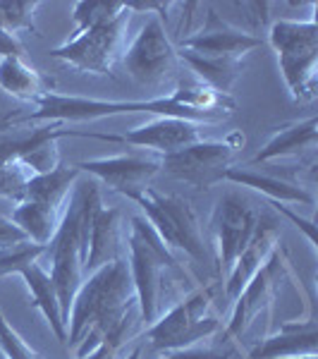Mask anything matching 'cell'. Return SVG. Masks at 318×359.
I'll return each instance as SVG.
<instances>
[{
  "instance_id": "36",
  "label": "cell",
  "mask_w": 318,
  "mask_h": 359,
  "mask_svg": "<svg viewBox=\"0 0 318 359\" xmlns=\"http://www.w3.org/2000/svg\"><path fill=\"white\" fill-rule=\"evenodd\" d=\"M125 359H141V347H134V350H132Z\"/></svg>"
},
{
  "instance_id": "3",
  "label": "cell",
  "mask_w": 318,
  "mask_h": 359,
  "mask_svg": "<svg viewBox=\"0 0 318 359\" xmlns=\"http://www.w3.org/2000/svg\"><path fill=\"white\" fill-rule=\"evenodd\" d=\"M127 264L137 290L139 314L146 326H151L165 314L167 306L180 302L177 294L182 283H187V273L175 259V252L163 245L144 216H134L130 221Z\"/></svg>"
},
{
  "instance_id": "13",
  "label": "cell",
  "mask_w": 318,
  "mask_h": 359,
  "mask_svg": "<svg viewBox=\"0 0 318 359\" xmlns=\"http://www.w3.org/2000/svg\"><path fill=\"white\" fill-rule=\"evenodd\" d=\"M285 276H290V266H287L285 252L280 247H275V252L263 264V269L247 283V287L235 299V311L228 326L230 338H242V335L249 331L251 323L258 318V314L270 309L277 287H280Z\"/></svg>"
},
{
  "instance_id": "34",
  "label": "cell",
  "mask_w": 318,
  "mask_h": 359,
  "mask_svg": "<svg viewBox=\"0 0 318 359\" xmlns=\"http://www.w3.org/2000/svg\"><path fill=\"white\" fill-rule=\"evenodd\" d=\"M22 57L25 55V46L20 43V39L8 34L0 27V57Z\"/></svg>"
},
{
  "instance_id": "26",
  "label": "cell",
  "mask_w": 318,
  "mask_h": 359,
  "mask_svg": "<svg viewBox=\"0 0 318 359\" xmlns=\"http://www.w3.org/2000/svg\"><path fill=\"white\" fill-rule=\"evenodd\" d=\"M39 0H0V27L8 34L17 36V32L36 34L34 15L39 10Z\"/></svg>"
},
{
  "instance_id": "14",
  "label": "cell",
  "mask_w": 318,
  "mask_h": 359,
  "mask_svg": "<svg viewBox=\"0 0 318 359\" xmlns=\"http://www.w3.org/2000/svg\"><path fill=\"white\" fill-rule=\"evenodd\" d=\"M82 172H89L96 180H101L113 192L125 194L132 199L141 189L151 187L153 177L160 172V156L146 154H120L108 158H91L74 163Z\"/></svg>"
},
{
  "instance_id": "12",
  "label": "cell",
  "mask_w": 318,
  "mask_h": 359,
  "mask_svg": "<svg viewBox=\"0 0 318 359\" xmlns=\"http://www.w3.org/2000/svg\"><path fill=\"white\" fill-rule=\"evenodd\" d=\"M201 130H208V125L189 123V120L180 118H153L146 120L144 125L134 127V130L125 132V135H106V132H79L84 139H101V142H123L130 147L148 149V151L167 156L175 154L180 149L189 147V144L199 142Z\"/></svg>"
},
{
  "instance_id": "25",
  "label": "cell",
  "mask_w": 318,
  "mask_h": 359,
  "mask_svg": "<svg viewBox=\"0 0 318 359\" xmlns=\"http://www.w3.org/2000/svg\"><path fill=\"white\" fill-rule=\"evenodd\" d=\"M34 177H36V172H34V168L22 158V154L13 156V158L0 165V196L13 201L15 206L22 204L29 182H32Z\"/></svg>"
},
{
  "instance_id": "18",
  "label": "cell",
  "mask_w": 318,
  "mask_h": 359,
  "mask_svg": "<svg viewBox=\"0 0 318 359\" xmlns=\"http://www.w3.org/2000/svg\"><path fill=\"white\" fill-rule=\"evenodd\" d=\"M318 355V323L314 318L304 323H282L280 333L261 340L251 350V359H287Z\"/></svg>"
},
{
  "instance_id": "21",
  "label": "cell",
  "mask_w": 318,
  "mask_h": 359,
  "mask_svg": "<svg viewBox=\"0 0 318 359\" xmlns=\"http://www.w3.org/2000/svg\"><path fill=\"white\" fill-rule=\"evenodd\" d=\"M0 91L27 103H39L50 94V82L22 57H0Z\"/></svg>"
},
{
  "instance_id": "4",
  "label": "cell",
  "mask_w": 318,
  "mask_h": 359,
  "mask_svg": "<svg viewBox=\"0 0 318 359\" xmlns=\"http://www.w3.org/2000/svg\"><path fill=\"white\" fill-rule=\"evenodd\" d=\"M103 206V196L96 182H77L69 196L67 211L57 228L55 237L46 247V259L50 269H46L53 278V285L60 297L62 318H69L74 294L79 292L86 278V259H89V237L96 211Z\"/></svg>"
},
{
  "instance_id": "10",
  "label": "cell",
  "mask_w": 318,
  "mask_h": 359,
  "mask_svg": "<svg viewBox=\"0 0 318 359\" xmlns=\"http://www.w3.org/2000/svg\"><path fill=\"white\" fill-rule=\"evenodd\" d=\"M258 218H261V211L251 206L247 196L228 192L218 199L208 230H211V245L213 252H216L218 271L225 278H228L240 254L244 252L254 233H256Z\"/></svg>"
},
{
  "instance_id": "37",
  "label": "cell",
  "mask_w": 318,
  "mask_h": 359,
  "mask_svg": "<svg viewBox=\"0 0 318 359\" xmlns=\"http://www.w3.org/2000/svg\"><path fill=\"white\" fill-rule=\"evenodd\" d=\"M287 359H318V355H302V357H287Z\"/></svg>"
},
{
  "instance_id": "28",
  "label": "cell",
  "mask_w": 318,
  "mask_h": 359,
  "mask_svg": "<svg viewBox=\"0 0 318 359\" xmlns=\"http://www.w3.org/2000/svg\"><path fill=\"white\" fill-rule=\"evenodd\" d=\"M46 257V247L36 242H25L10 249H0V278L3 276H22L29 266L39 264Z\"/></svg>"
},
{
  "instance_id": "8",
  "label": "cell",
  "mask_w": 318,
  "mask_h": 359,
  "mask_svg": "<svg viewBox=\"0 0 318 359\" xmlns=\"http://www.w3.org/2000/svg\"><path fill=\"white\" fill-rule=\"evenodd\" d=\"M213 290L199 287V290L184 294L180 302H175L170 309L146 331V338L160 352L184 350V347L199 345L201 340L211 338L221 331V321L211 316Z\"/></svg>"
},
{
  "instance_id": "22",
  "label": "cell",
  "mask_w": 318,
  "mask_h": 359,
  "mask_svg": "<svg viewBox=\"0 0 318 359\" xmlns=\"http://www.w3.org/2000/svg\"><path fill=\"white\" fill-rule=\"evenodd\" d=\"M177 57L189 67V72L201 84L211 86V89L221 91V94H230L237 79L244 72V60H240V57H208L182 48H177Z\"/></svg>"
},
{
  "instance_id": "7",
  "label": "cell",
  "mask_w": 318,
  "mask_h": 359,
  "mask_svg": "<svg viewBox=\"0 0 318 359\" xmlns=\"http://www.w3.org/2000/svg\"><path fill=\"white\" fill-rule=\"evenodd\" d=\"M132 10L127 8L111 22L89 27L77 32L69 41L50 50V57L65 62L67 67L84 74H98V77H115V65L123 60L127 50V32L132 25Z\"/></svg>"
},
{
  "instance_id": "6",
  "label": "cell",
  "mask_w": 318,
  "mask_h": 359,
  "mask_svg": "<svg viewBox=\"0 0 318 359\" xmlns=\"http://www.w3.org/2000/svg\"><path fill=\"white\" fill-rule=\"evenodd\" d=\"M137 206L146 213L148 225L155 230V235L163 240V245L170 252H182L192 257L194 262L208 264V242L201 230L199 216L184 196L180 194H163L153 187L141 189L139 194L132 196Z\"/></svg>"
},
{
  "instance_id": "9",
  "label": "cell",
  "mask_w": 318,
  "mask_h": 359,
  "mask_svg": "<svg viewBox=\"0 0 318 359\" xmlns=\"http://www.w3.org/2000/svg\"><path fill=\"white\" fill-rule=\"evenodd\" d=\"M244 147V135L233 132L225 139H199L175 154L160 156V170L194 189H211L223 182L225 172L233 168L237 151Z\"/></svg>"
},
{
  "instance_id": "15",
  "label": "cell",
  "mask_w": 318,
  "mask_h": 359,
  "mask_svg": "<svg viewBox=\"0 0 318 359\" xmlns=\"http://www.w3.org/2000/svg\"><path fill=\"white\" fill-rule=\"evenodd\" d=\"M263 39L258 34H251L247 29L223 20L216 10H208L206 22L199 32L189 34L180 41L182 50L208 55V57H240L244 60L251 50L261 48Z\"/></svg>"
},
{
  "instance_id": "19",
  "label": "cell",
  "mask_w": 318,
  "mask_h": 359,
  "mask_svg": "<svg viewBox=\"0 0 318 359\" xmlns=\"http://www.w3.org/2000/svg\"><path fill=\"white\" fill-rule=\"evenodd\" d=\"M318 144V120L316 115L299 123L282 127L268 144L254 156L251 163H273L282 158H299L304 154H311Z\"/></svg>"
},
{
  "instance_id": "30",
  "label": "cell",
  "mask_w": 318,
  "mask_h": 359,
  "mask_svg": "<svg viewBox=\"0 0 318 359\" xmlns=\"http://www.w3.org/2000/svg\"><path fill=\"white\" fill-rule=\"evenodd\" d=\"M163 359H233V355L216 350V347L192 345V347H184V350H170Z\"/></svg>"
},
{
  "instance_id": "1",
  "label": "cell",
  "mask_w": 318,
  "mask_h": 359,
  "mask_svg": "<svg viewBox=\"0 0 318 359\" xmlns=\"http://www.w3.org/2000/svg\"><path fill=\"white\" fill-rule=\"evenodd\" d=\"M237 108L230 94L211 89L194 77H177V86L170 96H158L151 101H103L77 94H55L50 91L29 118L15 125L36 123H94V120L115 118V115L146 113L153 118H180L199 125H218L228 120Z\"/></svg>"
},
{
  "instance_id": "16",
  "label": "cell",
  "mask_w": 318,
  "mask_h": 359,
  "mask_svg": "<svg viewBox=\"0 0 318 359\" xmlns=\"http://www.w3.org/2000/svg\"><path fill=\"white\" fill-rule=\"evenodd\" d=\"M280 245V230H277V221L270 218L268 213H261L256 225V233L249 240L244 252L240 254V259L235 262L233 271L225 278V292L230 299H237L240 292L247 287V283L251 280L258 271L263 269V264L270 259V254L275 252V247Z\"/></svg>"
},
{
  "instance_id": "24",
  "label": "cell",
  "mask_w": 318,
  "mask_h": 359,
  "mask_svg": "<svg viewBox=\"0 0 318 359\" xmlns=\"http://www.w3.org/2000/svg\"><path fill=\"white\" fill-rule=\"evenodd\" d=\"M67 206L46 204V201H22L15 206L13 221L27 233V237L36 245L48 247L62 223Z\"/></svg>"
},
{
  "instance_id": "33",
  "label": "cell",
  "mask_w": 318,
  "mask_h": 359,
  "mask_svg": "<svg viewBox=\"0 0 318 359\" xmlns=\"http://www.w3.org/2000/svg\"><path fill=\"white\" fill-rule=\"evenodd\" d=\"M273 206H275V211H280L282 216L290 218V221H292L294 225H297L299 230H302V233L306 235V240H309L311 245H316V225H314V221H311V218H302V216H297V213L290 211V208L282 206V204H273Z\"/></svg>"
},
{
  "instance_id": "32",
  "label": "cell",
  "mask_w": 318,
  "mask_h": 359,
  "mask_svg": "<svg viewBox=\"0 0 318 359\" xmlns=\"http://www.w3.org/2000/svg\"><path fill=\"white\" fill-rule=\"evenodd\" d=\"M32 144V132L25 137H17V135H0V165L5 161H10L13 156H20L25 154Z\"/></svg>"
},
{
  "instance_id": "5",
  "label": "cell",
  "mask_w": 318,
  "mask_h": 359,
  "mask_svg": "<svg viewBox=\"0 0 318 359\" xmlns=\"http://www.w3.org/2000/svg\"><path fill=\"white\" fill-rule=\"evenodd\" d=\"M268 41L277 53L280 72L294 101L316 98L318 84V27L316 20H277L270 25Z\"/></svg>"
},
{
  "instance_id": "11",
  "label": "cell",
  "mask_w": 318,
  "mask_h": 359,
  "mask_svg": "<svg viewBox=\"0 0 318 359\" xmlns=\"http://www.w3.org/2000/svg\"><path fill=\"white\" fill-rule=\"evenodd\" d=\"M125 69L134 82L155 86L163 84L167 79L177 77L180 72V57H177L175 43L167 36L163 20L158 15H153L146 22L134 41L127 46L123 55Z\"/></svg>"
},
{
  "instance_id": "29",
  "label": "cell",
  "mask_w": 318,
  "mask_h": 359,
  "mask_svg": "<svg viewBox=\"0 0 318 359\" xmlns=\"http://www.w3.org/2000/svg\"><path fill=\"white\" fill-rule=\"evenodd\" d=\"M0 343H3L10 359H43L20 333L15 331L13 323L8 321V316L3 314V309H0Z\"/></svg>"
},
{
  "instance_id": "31",
  "label": "cell",
  "mask_w": 318,
  "mask_h": 359,
  "mask_svg": "<svg viewBox=\"0 0 318 359\" xmlns=\"http://www.w3.org/2000/svg\"><path fill=\"white\" fill-rule=\"evenodd\" d=\"M25 242H32L25 230H22L13 218L0 216V249H10L17 245H25Z\"/></svg>"
},
{
  "instance_id": "23",
  "label": "cell",
  "mask_w": 318,
  "mask_h": 359,
  "mask_svg": "<svg viewBox=\"0 0 318 359\" xmlns=\"http://www.w3.org/2000/svg\"><path fill=\"white\" fill-rule=\"evenodd\" d=\"M22 278H25L29 292H32V304L46 316V321H48L50 331L55 333V338L60 340V343H65L67 323H65V318H62L60 297H57L53 278H50V273L46 271V266L41 262L29 266L25 273H22Z\"/></svg>"
},
{
  "instance_id": "20",
  "label": "cell",
  "mask_w": 318,
  "mask_h": 359,
  "mask_svg": "<svg viewBox=\"0 0 318 359\" xmlns=\"http://www.w3.org/2000/svg\"><path fill=\"white\" fill-rule=\"evenodd\" d=\"M225 180L235 184H242V187L256 189V192L270 196L275 204H285V201H294V204H306V206L316 204L314 194L306 187H302L299 182L282 180L277 175H268V172L254 170V168H230V170L225 172Z\"/></svg>"
},
{
  "instance_id": "35",
  "label": "cell",
  "mask_w": 318,
  "mask_h": 359,
  "mask_svg": "<svg viewBox=\"0 0 318 359\" xmlns=\"http://www.w3.org/2000/svg\"><path fill=\"white\" fill-rule=\"evenodd\" d=\"M118 352H120V347L101 345V347H96L94 352H89L86 357H77V359H118Z\"/></svg>"
},
{
  "instance_id": "2",
  "label": "cell",
  "mask_w": 318,
  "mask_h": 359,
  "mask_svg": "<svg viewBox=\"0 0 318 359\" xmlns=\"http://www.w3.org/2000/svg\"><path fill=\"white\" fill-rule=\"evenodd\" d=\"M141 318L130 264L120 259L84 278L67 318L65 345L86 357L101 345L123 347Z\"/></svg>"
},
{
  "instance_id": "38",
  "label": "cell",
  "mask_w": 318,
  "mask_h": 359,
  "mask_svg": "<svg viewBox=\"0 0 318 359\" xmlns=\"http://www.w3.org/2000/svg\"><path fill=\"white\" fill-rule=\"evenodd\" d=\"M0 359H10V357H8V352H5V347H3V343H0Z\"/></svg>"
},
{
  "instance_id": "17",
  "label": "cell",
  "mask_w": 318,
  "mask_h": 359,
  "mask_svg": "<svg viewBox=\"0 0 318 359\" xmlns=\"http://www.w3.org/2000/svg\"><path fill=\"white\" fill-rule=\"evenodd\" d=\"M120 259H127V233L123 223L120 208L103 204L96 211L91 223L89 237V259H86V276L103 269L108 264H115Z\"/></svg>"
},
{
  "instance_id": "27",
  "label": "cell",
  "mask_w": 318,
  "mask_h": 359,
  "mask_svg": "<svg viewBox=\"0 0 318 359\" xmlns=\"http://www.w3.org/2000/svg\"><path fill=\"white\" fill-rule=\"evenodd\" d=\"M127 10V3H118V0H111V3H103V0H82V3L72 5V17H74V34L84 32L89 27L103 25V22H111L118 15H123Z\"/></svg>"
}]
</instances>
